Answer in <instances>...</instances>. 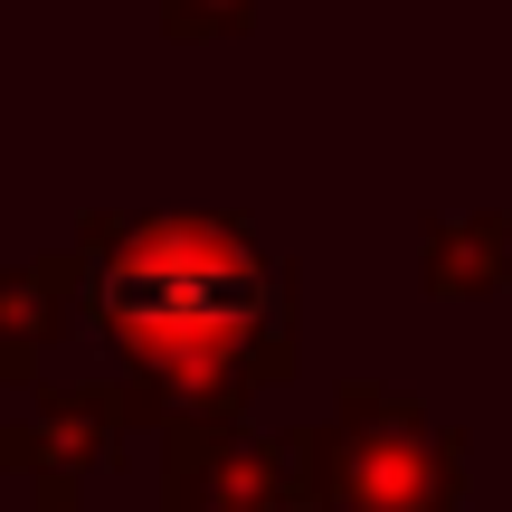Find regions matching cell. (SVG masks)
<instances>
[{
    "instance_id": "obj_1",
    "label": "cell",
    "mask_w": 512,
    "mask_h": 512,
    "mask_svg": "<svg viewBox=\"0 0 512 512\" xmlns=\"http://www.w3.org/2000/svg\"><path fill=\"white\" fill-rule=\"evenodd\" d=\"M275 285L228 228H152L114 256L105 275V323L114 342H143L152 361H228L266 323Z\"/></svg>"
}]
</instances>
